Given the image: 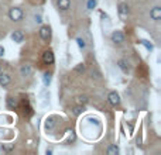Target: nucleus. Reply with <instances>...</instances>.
<instances>
[{
    "label": "nucleus",
    "instance_id": "f257e3e1",
    "mask_svg": "<svg viewBox=\"0 0 161 155\" xmlns=\"http://www.w3.org/2000/svg\"><path fill=\"white\" fill-rule=\"evenodd\" d=\"M38 35H40V38L44 41V43H50L51 37H52L51 27L50 26H41L40 27V31H38Z\"/></svg>",
    "mask_w": 161,
    "mask_h": 155
},
{
    "label": "nucleus",
    "instance_id": "f03ea898",
    "mask_svg": "<svg viewBox=\"0 0 161 155\" xmlns=\"http://www.w3.org/2000/svg\"><path fill=\"white\" fill-rule=\"evenodd\" d=\"M9 18L11 21H20L23 18V10L20 7H11L9 10Z\"/></svg>",
    "mask_w": 161,
    "mask_h": 155
},
{
    "label": "nucleus",
    "instance_id": "7ed1b4c3",
    "mask_svg": "<svg viewBox=\"0 0 161 155\" xmlns=\"http://www.w3.org/2000/svg\"><path fill=\"white\" fill-rule=\"evenodd\" d=\"M107 102L110 103V106H113V107H118V106L120 104V96H119V93L114 92V90L109 92V95H107Z\"/></svg>",
    "mask_w": 161,
    "mask_h": 155
},
{
    "label": "nucleus",
    "instance_id": "20e7f679",
    "mask_svg": "<svg viewBox=\"0 0 161 155\" xmlns=\"http://www.w3.org/2000/svg\"><path fill=\"white\" fill-rule=\"evenodd\" d=\"M110 40H112V43H114V44H118V45H120V44L124 43V34L122 33L120 30H116V31H113V33H112Z\"/></svg>",
    "mask_w": 161,
    "mask_h": 155
},
{
    "label": "nucleus",
    "instance_id": "39448f33",
    "mask_svg": "<svg viewBox=\"0 0 161 155\" xmlns=\"http://www.w3.org/2000/svg\"><path fill=\"white\" fill-rule=\"evenodd\" d=\"M40 106L41 107H47V106H50V93H48L45 89L41 90V93H40Z\"/></svg>",
    "mask_w": 161,
    "mask_h": 155
},
{
    "label": "nucleus",
    "instance_id": "423d86ee",
    "mask_svg": "<svg viewBox=\"0 0 161 155\" xmlns=\"http://www.w3.org/2000/svg\"><path fill=\"white\" fill-rule=\"evenodd\" d=\"M43 61L44 63H47V65H51V63H54V61H55V56H54V52L51 50H47L44 51L43 54Z\"/></svg>",
    "mask_w": 161,
    "mask_h": 155
},
{
    "label": "nucleus",
    "instance_id": "0eeeda50",
    "mask_svg": "<svg viewBox=\"0 0 161 155\" xmlns=\"http://www.w3.org/2000/svg\"><path fill=\"white\" fill-rule=\"evenodd\" d=\"M20 75L23 76V78H28V76H31V75H33V66L28 65V63H24V65H21Z\"/></svg>",
    "mask_w": 161,
    "mask_h": 155
},
{
    "label": "nucleus",
    "instance_id": "6e6552de",
    "mask_svg": "<svg viewBox=\"0 0 161 155\" xmlns=\"http://www.w3.org/2000/svg\"><path fill=\"white\" fill-rule=\"evenodd\" d=\"M150 17H151V20L160 21V18H161V7L160 6L153 7L151 11H150Z\"/></svg>",
    "mask_w": 161,
    "mask_h": 155
},
{
    "label": "nucleus",
    "instance_id": "1a4fd4ad",
    "mask_svg": "<svg viewBox=\"0 0 161 155\" xmlns=\"http://www.w3.org/2000/svg\"><path fill=\"white\" fill-rule=\"evenodd\" d=\"M11 40H13L14 43H17V44L23 43V40H24V34H23V31H21V30L13 31V33H11Z\"/></svg>",
    "mask_w": 161,
    "mask_h": 155
},
{
    "label": "nucleus",
    "instance_id": "9d476101",
    "mask_svg": "<svg viewBox=\"0 0 161 155\" xmlns=\"http://www.w3.org/2000/svg\"><path fill=\"white\" fill-rule=\"evenodd\" d=\"M57 6L60 10L67 11L69 10V7H71V0H57Z\"/></svg>",
    "mask_w": 161,
    "mask_h": 155
},
{
    "label": "nucleus",
    "instance_id": "9b49d317",
    "mask_svg": "<svg viewBox=\"0 0 161 155\" xmlns=\"http://www.w3.org/2000/svg\"><path fill=\"white\" fill-rule=\"evenodd\" d=\"M127 14H129L127 3H120L119 4V16H120L122 18H124V17H127Z\"/></svg>",
    "mask_w": 161,
    "mask_h": 155
},
{
    "label": "nucleus",
    "instance_id": "f8f14e48",
    "mask_svg": "<svg viewBox=\"0 0 161 155\" xmlns=\"http://www.w3.org/2000/svg\"><path fill=\"white\" fill-rule=\"evenodd\" d=\"M11 82V78L9 73H2L0 72V85L2 86H7Z\"/></svg>",
    "mask_w": 161,
    "mask_h": 155
},
{
    "label": "nucleus",
    "instance_id": "ddd939ff",
    "mask_svg": "<svg viewBox=\"0 0 161 155\" xmlns=\"http://www.w3.org/2000/svg\"><path fill=\"white\" fill-rule=\"evenodd\" d=\"M55 124H57L55 117H47V119H45V130H47V131H51Z\"/></svg>",
    "mask_w": 161,
    "mask_h": 155
},
{
    "label": "nucleus",
    "instance_id": "4468645a",
    "mask_svg": "<svg viewBox=\"0 0 161 155\" xmlns=\"http://www.w3.org/2000/svg\"><path fill=\"white\" fill-rule=\"evenodd\" d=\"M137 43L140 44V45H143L146 50L150 51V52H153V51H154V45H153V43H150L148 40H138Z\"/></svg>",
    "mask_w": 161,
    "mask_h": 155
},
{
    "label": "nucleus",
    "instance_id": "2eb2a0df",
    "mask_svg": "<svg viewBox=\"0 0 161 155\" xmlns=\"http://www.w3.org/2000/svg\"><path fill=\"white\" fill-rule=\"evenodd\" d=\"M119 152H120V148H119L116 144L109 145V147H107V149H106V154L107 155H118Z\"/></svg>",
    "mask_w": 161,
    "mask_h": 155
},
{
    "label": "nucleus",
    "instance_id": "dca6fc26",
    "mask_svg": "<svg viewBox=\"0 0 161 155\" xmlns=\"http://www.w3.org/2000/svg\"><path fill=\"white\" fill-rule=\"evenodd\" d=\"M51 80H52V73L51 72H45L43 76V83L45 88H48V86L51 85Z\"/></svg>",
    "mask_w": 161,
    "mask_h": 155
},
{
    "label": "nucleus",
    "instance_id": "f3484780",
    "mask_svg": "<svg viewBox=\"0 0 161 155\" xmlns=\"http://www.w3.org/2000/svg\"><path fill=\"white\" fill-rule=\"evenodd\" d=\"M118 66L122 69V72H123V73H129V71H130V69H129L127 61H124V59H120V61H119V62H118Z\"/></svg>",
    "mask_w": 161,
    "mask_h": 155
},
{
    "label": "nucleus",
    "instance_id": "a211bd4d",
    "mask_svg": "<svg viewBox=\"0 0 161 155\" xmlns=\"http://www.w3.org/2000/svg\"><path fill=\"white\" fill-rule=\"evenodd\" d=\"M6 103H7V107H10V109H16L17 107V100L13 96H7Z\"/></svg>",
    "mask_w": 161,
    "mask_h": 155
},
{
    "label": "nucleus",
    "instance_id": "6ab92c4d",
    "mask_svg": "<svg viewBox=\"0 0 161 155\" xmlns=\"http://www.w3.org/2000/svg\"><path fill=\"white\" fill-rule=\"evenodd\" d=\"M76 102H78V104L85 106L88 102H89V100H88V96L84 95V96H78V97H76Z\"/></svg>",
    "mask_w": 161,
    "mask_h": 155
},
{
    "label": "nucleus",
    "instance_id": "aec40b11",
    "mask_svg": "<svg viewBox=\"0 0 161 155\" xmlns=\"http://www.w3.org/2000/svg\"><path fill=\"white\" fill-rule=\"evenodd\" d=\"M84 106H80V104H78V106H75L74 109H72V113H74L75 116H79V114H82L84 113Z\"/></svg>",
    "mask_w": 161,
    "mask_h": 155
},
{
    "label": "nucleus",
    "instance_id": "412c9836",
    "mask_svg": "<svg viewBox=\"0 0 161 155\" xmlns=\"http://www.w3.org/2000/svg\"><path fill=\"white\" fill-rule=\"evenodd\" d=\"M96 6H97V0H88V4H86L88 10H93V9H96Z\"/></svg>",
    "mask_w": 161,
    "mask_h": 155
},
{
    "label": "nucleus",
    "instance_id": "4be33fe9",
    "mask_svg": "<svg viewBox=\"0 0 161 155\" xmlns=\"http://www.w3.org/2000/svg\"><path fill=\"white\" fill-rule=\"evenodd\" d=\"M76 43H78L79 50L85 51V48H86V43H85V40H82V38H76Z\"/></svg>",
    "mask_w": 161,
    "mask_h": 155
},
{
    "label": "nucleus",
    "instance_id": "5701e85b",
    "mask_svg": "<svg viewBox=\"0 0 161 155\" xmlns=\"http://www.w3.org/2000/svg\"><path fill=\"white\" fill-rule=\"evenodd\" d=\"M34 23H35V24H41V23H43V17H41V14H35V16H34Z\"/></svg>",
    "mask_w": 161,
    "mask_h": 155
},
{
    "label": "nucleus",
    "instance_id": "b1692460",
    "mask_svg": "<svg viewBox=\"0 0 161 155\" xmlns=\"http://www.w3.org/2000/svg\"><path fill=\"white\" fill-rule=\"evenodd\" d=\"M75 71H76V72H84V71H85V65H84V63H78V66H76V68H75Z\"/></svg>",
    "mask_w": 161,
    "mask_h": 155
},
{
    "label": "nucleus",
    "instance_id": "393cba45",
    "mask_svg": "<svg viewBox=\"0 0 161 155\" xmlns=\"http://www.w3.org/2000/svg\"><path fill=\"white\" fill-rule=\"evenodd\" d=\"M13 149V144H10V145H6V144H3V151H11Z\"/></svg>",
    "mask_w": 161,
    "mask_h": 155
},
{
    "label": "nucleus",
    "instance_id": "a878e982",
    "mask_svg": "<svg viewBox=\"0 0 161 155\" xmlns=\"http://www.w3.org/2000/svg\"><path fill=\"white\" fill-rule=\"evenodd\" d=\"M71 134H69V137H68V142H74L75 141V134H74V131H69Z\"/></svg>",
    "mask_w": 161,
    "mask_h": 155
},
{
    "label": "nucleus",
    "instance_id": "bb28decb",
    "mask_svg": "<svg viewBox=\"0 0 161 155\" xmlns=\"http://www.w3.org/2000/svg\"><path fill=\"white\" fill-rule=\"evenodd\" d=\"M4 55V48L3 47H0V56H3Z\"/></svg>",
    "mask_w": 161,
    "mask_h": 155
},
{
    "label": "nucleus",
    "instance_id": "cd10ccee",
    "mask_svg": "<svg viewBox=\"0 0 161 155\" xmlns=\"http://www.w3.org/2000/svg\"><path fill=\"white\" fill-rule=\"evenodd\" d=\"M45 152H47V155H51V154H52V149H47Z\"/></svg>",
    "mask_w": 161,
    "mask_h": 155
},
{
    "label": "nucleus",
    "instance_id": "c85d7f7f",
    "mask_svg": "<svg viewBox=\"0 0 161 155\" xmlns=\"http://www.w3.org/2000/svg\"><path fill=\"white\" fill-rule=\"evenodd\" d=\"M0 152H2V149H0Z\"/></svg>",
    "mask_w": 161,
    "mask_h": 155
},
{
    "label": "nucleus",
    "instance_id": "c756f323",
    "mask_svg": "<svg viewBox=\"0 0 161 155\" xmlns=\"http://www.w3.org/2000/svg\"><path fill=\"white\" fill-rule=\"evenodd\" d=\"M0 72H2V69H0Z\"/></svg>",
    "mask_w": 161,
    "mask_h": 155
}]
</instances>
